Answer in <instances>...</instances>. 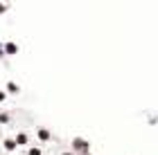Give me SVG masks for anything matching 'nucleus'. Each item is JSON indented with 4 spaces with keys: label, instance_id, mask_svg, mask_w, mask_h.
<instances>
[{
    "label": "nucleus",
    "instance_id": "obj_1",
    "mask_svg": "<svg viewBox=\"0 0 158 155\" xmlns=\"http://www.w3.org/2000/svg\"><path fill=\"white\" fill-rule=\"evenodd\" d=\"M88 151H90V142H88V139H84V137H75V139H73V153H75V155H77V153L88 155Z\"/></svg>",
    "mask_w": 158,
    "mask_h": 155
},
{
    "label": "nucleus",
    "instance_id": "obj_2",
    "mask_svg": "<svg viewBox=\"0 0 158 155\" xmlns=\"http://www.w3.org/2000/svg\"><path fill=\"white\" fill-rule=\"evenodd\" d=\"M5 54H9V56L18 54V45H16V43H9V41H7V43H5Z\"/></svg>",
    "mask_w": 158,
    "mask_h": 155
},
{
    "label": "nucleus",
    "instance_id": "obj_3",
    "mask_svg": "<svg viewBox=\"0 0 158 155\" xmlns=\"http://www.w3.org/2000/svg\"><path fill=\"white\" fill-rule=\"evenodd\" d=\"M5 90L9 95H18L20 92V88H18V83H14V81H7V86H5Z\"/></svg>",
    "mask_w": 158,
    "mask_h": 155
},
{
    "label": "nucleus",
    "instance_id": "obj_4",
    "mask_svg": "<svg viewBox=\"0 0 158 155\" xmlns=\"http://www.w3.org/2000/svg\"><path fill=\"white\" fill-rule=\"evenodd\" d=\"M16 144H18V146H27V144H30L27 133H18V135H16Z\"/></svg>",
    "mask_w": 158,
    "mask_h": 155
},
{
    "label": "nucleus",
    "instance_id": "obj_5",
    "mask_svg": "<svg viewBox=\"0 0 158 155\" xmlns=\"http://www.w3.org/2000/svg\"><path fill=\"white\" fill-rule=\"evenodd\" d=\"M36 135H39V139H41V142H50V137H52L48 128H39V130H36Z\"/></svg>",
    "mask_w": 158,
    "mask_h": 155
},
{
    "label": "nucleus",
    "instance_id": "obj_6",
    "mask_svg": "<svg viewBox=\"0 0 158 155\" xmlns=\"http://www.w3.org/2000/svg\"><path fill=\"white\" fill-rule=\"evenodd\" d=\"M16 146H18L16 139H9V137L5 139V149H7V151H16Z\"/></svg>",
    "mask_w": 158,
    "mask_h": 155
},
{
    "label": "nucleus",
    "instance_id": "obj_7",
    "mask_svg": "<svg viewBox=\"0 0 158 155\" xmlns=\"http://www.w3.org/2000/svg\"><path fill=\"white\" fill-rule=\"evenodd\" d=\"M0 124H9V115L7 112H0Z\"/></svg>",
    "mask_w": 158,
    "mask_h": 155
},
{
    "label": "nucleus",
    "instance_id": "obj_8",
    "mask_svg": "<svg viewBox=\"0 0 158 155\" xmlns=\"http://www.w3.org/2000/svg\"><path fill=\"white\" fill-rule=\"evenodd\" d=\"M27 155H41V149H30V151H27Z\"/></svg>",
    "mask_w": 158,
    "mask_h": 155
},
{
    "label": "nucleus",
    "instance_id": "obj_9",
    "mask_svg": "<svg viewBox=\"0 0 158 155\" xmlns=\"http://www.w3.org/2000/svg\"><path fill=\"white\" fill-rule=\"evenodd\" d=\"M7 9H9V7H7V5H2V2H0V14H5Z\"/></svg>",
    "mask_w": 158,
    "mask_h": 155
},
{
    "label": "nucleus",
    "instance_id": "obj_10",
    "mask_svg": "<svg viewBox=\"0 0 158 155\" xmlns=\"http://www.w3.org/2000/svg\"><path fill=\"white\" fill-rule=\"evenodd\" d=\"M5 97H7V92H2V90H0V103L5 101Z\"/></svg>",
    "mask_w": 158,
    "mask_h": 155
},
{
    "label": "nucleus",
    "instance_id": "obj_11",
    "mask_svg": "<svg viewBox=\"0 0 158 155\" xmlns=\"http://www.w3.org/2000/svg\"><path fill=\"white\" fill-rule=\"evenodd\" d=\"M61 155H75V153H61Z\"/></svg>",
    "mask_w": 158,
    "mask_h": 155
},
{
    "label": "nucleus",
    "instance_id": "obj_12",
    "mask_svg": "<svg viewBox=\"0 0 158 155\" xmlns=\"http://www.w3.org/2000/svg\"><path fill=\"white\" fill-rule=\"evenodd\" d=\"M88 155H93V153H88Z\"/></svg>",
    "mask_w": 158,
    "mask_h": 155
}]
</instances>
